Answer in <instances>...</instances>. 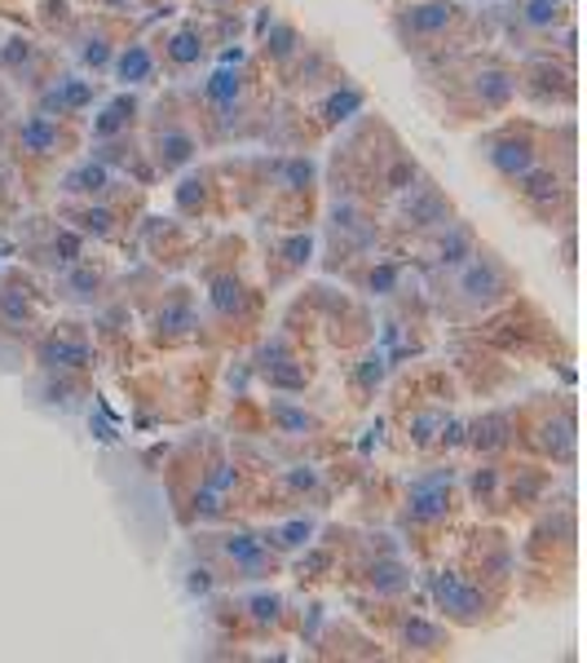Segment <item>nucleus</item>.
Instances as JSON below:
<instances>
[{"mask_svg":"<svg viewBox=\"0 0 587 663\" xmlns=\"http://www.w3.org/2000/svg\"><path fill=\"white\" fill-rule=\"evenodd\" d=\"M460 509H464V491H460L455 465H429V469L411 473L402 504H398L402 544H411L415 553H433L442 544V536L455 531Z\"/></svg>","mask_w":587,"mask_h":663,"instance_id":"1","label":"nucleus"},{"mask_svg":"<svg viewBox=\"0 0 587 663\" xmlns=\"http://www.w3.org/2000/svg\"><path fill=\"white\" fill-rule=\"evenodd\" d=\"M446 98L442 111L451 106V120H491L508 115L517 106V62L504 53H473V58H451L446 62Z\"/></svg>","mask_w":587,"mask_h":663,"instance_id":"2","label":"nucleus"},{"mask_svg":"<svg viewBox=\"0 0 587 663\" xmlns=\"http://www.w3.org/2000/svg\"><path fill=\"white\" fill-rule=\"evenodd\" d=\"M142 146L151 155L155 177H177L190 164H199V155L208 151V137H204L190 89H182V84L168 89L151 106V115H142Z\"/></svg>","mask_w":587,"mask_h":663,"instance_id":"3","label":"nucleus"},{"mask_svg":"<svg viewBox=\"0 0 587 663\" xmlns=\"http://www.w3.org/2000/svg\"><path fill=\"white\" fill-rule=\"evenodd\" d=\"M517 293H522V275L491 244H477V253L442 279V315L455 324H477L482 315L500 310Z\"/></svg>","mask_w":587,"mask_h":663,"instance_id":"4","label":"nucleus"},{"mask_svg":"<svg viewBox=\"0 0 587 663\" xmlns=\"http://www.w3.org/2000/svg\"><path fill=\"white\" fill-rule=\"evenodd\" d=\"M473 27L477 18L464 0H406L389 13L393 40L415 62H446V53L464 44Z\"/></svg>","mask_w":587,"mask_h":663,"instance_id":"5","label":"nucleus"},{"mask_svg":"<svg viewBox=\"0 0 587 663\" xmlns=\"http://www.w3.org/2000/svg\"><path fill=\"white\" fill-rule=\"evenodd\" d=\"M204 328H217L222 336H235V332H257L261 319V288L248 284L244 266L235 257H222V262H204Z\"/></svg>","mask_w":587,"mask_h":663,"instance_id":"6","label":"nucleus"},{"mask_svg":"<svg viewBox=\"0 0 587 663\" xmlns=\"http://www.w3.org/2000/svg\"><path fill=\"white\" fill-rule=\"evenodd\" d=\"M4 151L13 155L18 169H27V173H49V169H58V164H66L71 155L84 151V124L27 111V115H13V120H9Z\"/></svg>","mask_w":587,"mask_h":663,"instance_id":"7","label":"nucleus"},{"mask_svg":"<svg viewBox=\"0 0 587 663\" xmlns=\"http://www.w3.org/2000/svg\"><path fill=\"white\" fill-rule=\"evenodd\" d=\"M504 589L486 584L482 575H473L460 562H442L429 571V602L437 611V620H446L451 629H482L500 615L504 606Z\"/></svg>","mask_w":587,"mask_h":663,"instance_id":"8","label":"nucleus"},{"mask_svg":"<svg viewBox=\"0 0 587 663\" xmlns=\"http://www.w3.org/2000/svg\"><path fill=\"white\" fill-rule=\"evenodd\" d=\"M517 447L548 469H570L579 456V420L570 398H544L517 407Z\"/></svg>","mask_w":587,"mask_h":663,"instance_id":"9","label":"nucleus"},{"mask_svg":"<svg viewBox=\"0 0 587 663\" xmlns=\"http://www.w3.org/2000/svg\"><path fill=\"white\" fill-rule=\"evenodd\" d=\"M548 155H553V129H544L539 120H500L491 133L477 137V160L504 186H513L517 177H526Z\"/></svg>","mask_w":587,"mask_h":663,"instance_id":"10","label":"nucleus"},{"mask_svg":"<svg viewBox=\"0 0 587 663\" xmlns=\"http://www.w3.org/2000/svg\"><path fill=\"white\" fill-rule=\"evenodd\" d=\"M204 540H208L204 553L213 562L208 575H217V584H266L284 571V558L253 527H230L226 522V531L204 536Z\"/></svg>","mask_w":587,"mask_h":663,"instance_id":"11","label":"nucleus"},{"mask_svg":"<svg viewBox=\"0 0 587 663\" xmlns=\"http://www.w3.org/2000/svg\"><path fill=\"white\" fill-rule=\"evenodd\" d=\"M513 200L544 226L575 222V160H562V164L557 155L539 160L526 177L513 182Z\"/></svg>","mask_w":587,"mask_h":663,"instance_id":"12","label":"nucleus"},{"mask_svg":"<svg viewBox=\"0 0 587 663\" xmlns=\"http://www.w3.org/2000/svg\"><path fill=\"white\" fill-rule=\"evenodd\" d=\"M137 213H142V191L137 195H115V200H80V204L58 200V217L71 231H80L89 244H102V248L124 244L137 226Z\"/></svg>","mask_w":587,"mask_h":663,"instance_id":"13","label":"nucleus"},{"mask_svg":"<svg viewBox=\"0 0 587 663\" xmlns=\"http://www.w3.org/2000/svg\"><path fill=\"white\" fill-rule=\"evenodd\" d=\"M384 611V642L398 646V655H411V660H442L455 651V633L446 620L437 615H424V611H411L402 602H375Z\"/></svg>","mask_w":587,"mask_h":663,"instance_id":"14","label":"nucleus"},{"mask_svg":"<svg viewBox=\"0 0 587 663\" xmlns=\"http://www.w3.org/2000/svg\"><path fill=\"white\" fill-rule=\"evenodd\" d=\"M575 62L566 53L539 49L517 62V98L539 111H575Z\"/></svg>","mask_w":587,"mask_h":663,"instance_id":"15","label":"nucleus"},{"mask_svg":"<svg viewBox=\"0 0 587 663\" xmlns=\"http://www.w3.org/2000/svg\"><path fill=\"white\" fill-rule=\"evenodd\" d=\"M460 217V208H455V200L424 173L420 182H411L398 200H393V235H411L415 244H424L429 235H437L442 226H451Z\"/></svg>","mask_w":587,"mask_h":663,"instance_id":"16","label":"nucleus"},{"mask_svg":"<svg viewBox=\"0 0 587 663\" xmlns=\"http://www.w3.org/2000/svg\"><path fill=\"white\" fill-rule=\"evenodd\" d=\"M31 358L40 363V371H93L97 363V345H93V332L75 319H58V324H44L31 340Z\"/></svg>","mask_w":587,"mask_h":663,"instance_id":"17","label":"nucleus"},{"mask_svg":"<svg viewBox=\"0 0 587 663\" xmlns=\"http://www.w3.org/2000/svg\"><path fill=\"white\" fill-rule=\"evenodd\" d=\"M97 102H102V84L89 71H49L31 89V111L58 115V120H75V124H84V115Z\"/></svg>","mask_w":587,"mask_h":663,"instance_id":"18","label":"nucleus"},{"mask_svg":"<svg viewBox=\"0 0 587 663\" xmlns=\"http://www.w3.org/2000/svg\"><path fill=\"white\" fill-rule=\"evenodd\" d=\"M146 328L155 336V345H168V349L199 340V332H204L199 293L186 288V284H168V288L155 297V306H151V315H146Z\"/></svg>","mask_w":587,"mask_h":663,"instance_id":"19","label":"nucleus"},{"mask_svg":"<svg viewBox=\"0 0 587 663\" xmlns=\"http://www.w3.org/2000/svg\"><path fill=\"white\" fill-rule=\"evenodd\" d=\"M58 200H66V204H80V200H115V195H137L142 186H133V182H124L120 173H111L102 160H93V155H71V164L58 173Z\"/></svg>","mask_w":587,"mask_h":663,"instance_id":"20","label":"nucleus"},{"mask_svg":"<svg viewBox=\"0 0 587 663\" xmlns=\"http://www.w3.org/2000/svg\"><path fill=\"white\" fill-rule=\"evenodd\" d=\"M128 35L124 18L120 13H89L80 18V27L71 31V44H75V62L89 71V75H106L111 71V58L120 49V40Z\"/></svg>","mask_w":587,"mask_h":663,"instance_id":"21","label":"nucleus"},{"mask_svg":"<svg viewBox=\"0 0 587 663\" xmlns=\"http://www.w3.org/2000/svg\"><path fill=\"white\" fill-rule=\"evenodd\" d=\"M155 49H159V71L182 80V75H190L208 62V53L217 49V35L199 22H177V27L155 35Z\"/></svg>","mask_w":587,"mask_h":663,"instance_id":"22","label":"nucleus"},{"mask_svg":"<svg viewBox=\"0 0 587 663\" xmlns=\"http://www.w3.org/2000/svg\"><path fill=\"white\" fill-rule=\"evenodd\" d=\"M367 89L358 84V80H349V75H336L331 84H322L318 93H313V106H309V124H313V133H340V129H349L362 111H367Z\"/></svg>","mask_w":587,"mask_h":663,"instance_id":"23","label":"nucleus"},{"mask_svg":"<svg viewBox=\"0 0 587 663\" xmlns=\"http://www.w3.org/2000/svg\"><path fill=\"white\" fill-rule=\"evenodd\" d=\"M460 567H468L473 575H482L486 584H495V589H504L508 593V584L517 580V544L504 536V531H477L468 544H464V553H460Z\"/></svg>","mask_w":587,"mask_h":663,"instance_id":"24","label":"nucleus"},{"mask_svg":"<svg viewBox=\"0 0 587 663\" xmlns=\"http://www.w3.org/2000/svg\"><path fill=\"white\" fill-rule=\"evenodd\" d=\"M358 584L371 602H406L415 589V567L402 558V544H384L375 558L358 567Z\"/></svg>","mask_w":587,"mask_h":663,"instance_id":"25","label":"nucleus"},{"mask_svg":"<svg viewBox=\"0 0 587 663\" xmlns=\"http://www.w3.org/2000/svg\"><path fill=\"white\" fill-rule=\"evenodd\" d=\"M49 324V302L44 293L31 288V279L9 275L0 284V332L13 340H31L35 332Z\"/></svg>","mask_w":587,"mask_h":663,"instance_id":"26","label":"nucleus"},{"mask_svg":"<svg viewBox=\"0 0 587 663\" xmlns=\"http://www.w3.org/2000/svg\"><path fill=\"white\" fill-rule=\"evenodd\" d=\"M477 244H482L477 226H473L468 217H455L451 226H442L437 235H429V239L420 244V248H424V262H420V266H424V275H429V279H437V284H442L455 266H464V262L477 253Z\"/></svg>","mask_w":587,"mask_h":663,"instance_id":"27","label":"nucleus"},{"mask_svg":"<svg viewBox=\"0 0 587 663\" xmlns=\"http://www.w3.org/2000/svg\"><path fill=\"white\" fill-rule=\"evenodd\" d=\"M344 279L362 293V297H375V302H389L398 293H406V262L393 257V253H367L358 262L344 266Z\"/></svg>","mask_w":587,"mask_h":663,"instance_id":"28","label":"nucleus"},{"mask_svg":"<svg viewBox=\"0 0 587 663\" xmlns=\"http://www.w3.org/2000/svg\"><path fill=\"white\" fill-rule=\"evenodd\" d=\"M464 447L477 460H504L517 451V407H491L464 425Z\"/></svg>","mask_w":587,"mask_h":663,"instance_id":"29","label":"nucleus"},{"mask_svg":"<svg viewBox=\"0 0 587 663\" xmlns=\"http://www.w3.org/2000/svg\"><path fill=\"white\" fill-rule=\"evenodd\" d=\"M177 213L182 222H208L213 213H222V200H226V182H222V169H199L190 164L186 173H177Z\"/></svg>","mask_w":587,"mask_h":663,"instance_id":"30","label":"nucleus"},{"mask_svg":"<svg viewBox=\"0 0 587 663\" xmlns=\"http://www.w3.org/2000/svg\"><path fill=\"white\" fill-rule=\"evenodd\" d=\"M120 89H146L155 84L164 71H159V49H155V35H124L115 58H111V71H106Z\"/></svg>","mask_w":587,"mask_h":663,"instance_id":"31","label":"nucleus"},{"mask_svg":"<svg viewBox=\"0 0 587 663\" xmlns=\"http://www.w3.org/2000/svg\"><path fill=\"white\" fill-rule=\"evenodd\" d=\"M142 98L137 89H120L115 98L97 102L89 115H84V142H102V137H124V133H137L142 129Z\"/></svg>","mask_w":587,"mask_h":663,"instance_id":"32","label":"nucleus"},{"mask_svg":"<svg viewBox=\"0 0 587 663\" xmlns=\"http://www.w3.org/2000/svg\"><path fill=\"white\" fill-rule=\"evenodd\" d=\"M111 293V266L102 257H80L75 266H66L62 275H53V302L66 306H97Z\"/></svg>","mask_w":587,"mask_h":663,"instance_id":"33","label":"nucleus"},{"mask_svg":"<svg viewBox=\"0 0 587 663\" xmlns=\"http://www.w3.org/2000/svg\"><path fill=\"white\" fill-rule=\"evenodd\" d=\"M288 602H284V593H275V589H248V593H235V620L253 633V638H279L284 629H288Z\"/></svg>","mask_w":587,"mask_h":663,"instance_id":"34","label":"nucleus"},{"mask_svg":"<svg viewBox=\"0 0 587 663\" xmlns=\"http://www.w3.org/2000/svg\"><path fill=\"white\" fill-rule=\"evenodd\" d=\"M80 257H89V239H84L80 231H71L62 217H53L40 239H31V262H35L40 271L62 275V271L75 266Z\"/></svg>","mask_w":587,"mask_h":663,"instance_id":"35","label":"nucleus"},{"mask_svg":"<svg viewBox=\"0 0 587 663\" xmlns=\"http://www.w3.org/2000/svg\"><path fill=\"white\" fill-rule=\"evenodd\" d=\"M305 49V31L296 27L292 18H279V13H270V27H266V35H261V49H257V62L266 67V71H275V75H284L288 67H292V58Z\"/></svg>","mask_w":587,"mask_h":663,"instance_id":"36","label":"nucleus"},{"mask_svg":"<svg viewBox=\"0 0 587 663\" xmlns=\"http://www.w3.org/2000/svg\"><path fill=\"white\" fill-rule=\"evenodd\" d=\"M513 18H517V27H522L526 35L553 40V35L575 18V4H566V0H517V4H513Z\"/></svg>","mask_w":587,"mask_h":663,"instance_id":"37","label":"nucleus"},{"mask_svg":"<svg viewBox=\"0 0 587 663\" xmlns=\"http://www.w3.org/2000/svg\"><path fill=\"white\" fill-rule=\"evenodd\" d=\"M266 420H270V429H275L279 438H313V434H322V416H318L313 407H305L296 394L270 398Z\"/></svg>","mask_w":587,"mask_h":663,"instance_id":"38","label":"nucleus"},{"mask_svg":"<svg viewBox=\"0 0 587 663\" xmlns=\"http://www.w3.org/2000/svg\"><path fill=\"white\" fill-rule=\"evenodd\" d=\"M313 257V235L309 226H292V231H279L275 239V253H270V266H275V284H288L296 279Z\"/></svg>","mask_w":587,"mask_h":663,"instance_id":"39","label":"nucleus"},{"mask_svg":"<svg viewBox=\"0 0 587 663\" xmlns=\"http://www.w3.org/2000/svg\"><path fill=\"white\" fill-rule=\"evenodd\" d=\"M384 376H389V358H384L375 345H362L358 363L349 367V394H353L358 402H371V398L380 394Z\"/></svg>","mask_w":587,"mask_h":663,"instance_id":"40","label":"nucleus"},{"mask_svg":"<svg viewBox=\"0 0 587 663\" xmlns=\"http://www.w3.org/2000/svg\"><path fill=\"white\" fill-rule=\"evenodd\" d=\"M275 487L292 500V504H318L331 487H327V473L318 469V465H292V469H284L279 478H275Z\"/></svg>","mask_w":587,"mask_h":663,"instance_id":"41","label":"nucleus"},{"mask_svg":"<svg viewBox=\"0 0 587 663\" xmlns=\"http://www.w3.org/2000/svg\"><path fill=\"white\" fill-rule=\"evenodd\" d=\"M261 536H266V544L288 562L292 553H300V549L318 536V522H313L309 513H292V518H284V522H270Z\"/></svg>","mask_w":587,"mask_h":663,"instance_id":"42","label":"nucleus"},{"mask_svg":"<svg viewBox=\"0 0 587 663\" xmlns=\"http://www.w3.org/2000/svg\"><path fill=\"white\" fill-rule=\"evenodd\" d=\"M195 4H204L213 18H222V13H248V4H257V0H195Z\"/></svg>","mask_w":587,"mask_h":663,"instance_id":"43","label":"nucleus"},{"mask_svg":"<svg viewBox=\"0 0 587 663\" xmlns=\"http://www.w3.org/2000/svg\"><path fill=\"white\" fill-rule=\"evenodd\" d=\"M93 4H97V9H106V13H120V18H133V13L142 9L137 0H93Z\"/></svg>","mask_w":587,"mask_h":663,"instance_id":"44","label":"nucleus"},{"mask_svg":"<svg viewBox=\"0 0 587 663\" xmlns=\"http://www.w3.org/2000/svg\"><path fill=\"white\" fill-rule=\"evenodd\" d=\"M464 4H482V0H464Z\"/></svg>","mask_w":587,"mask_h":663,"instance_id":"45","label":"nucleus"}]
</instances>
